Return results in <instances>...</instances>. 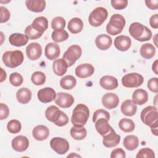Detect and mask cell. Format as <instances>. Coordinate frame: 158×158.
Wrapping results in <instances>:
<instances>
[{
	"label": "cell",
	"instance_id": "cell-1",
	"mask_svg": "<svg viewBox=\"0 0 158 158\" xmlns=\"http://www.w3.org/2000/svg\"><path fill=\"white\" fill-rule=\"evenodd\" d=\"M45 117L48 120L54 123L58 127L65 126L69 122V117L67 114L55 106H49L46 109Z\"/></svg>",
	"mask_w": 158,
	"mask_h": 158
},
{
	"label": "cell",
	"instance_id": "cell-2",
	"mask_svg": "<svg viewBox=\"0 0 158 158\" xmlns=\"http://www.w3.org/2000/svg\"><path fill=\"white\" fill-rule=\"evenodd\" d=\"M89 116L88 107L83 104H78L73 110L71 122L73 126L83 127L86 123Z\"/></svg>",
	"mask_w": 158,
	"mask_h": 158
},
{
	"label": "cell",
	"instance_id": "cell-3",
	"mask_svg": "<svg viewBox=\"0 0 158 158\" xmlns=\"http://www.w3.org/2000/svg\"><path fill=\"white\" fill-rule=\"evenodd\" d=\"M2 59L6 67L14 69L22 64L24 57L21 51H7L3 54Z\"/></svg>",
	"mask_w": 158,
	"mask_h": 158
},
{
	"label": "cell",
	"instance_id": "cell-4",
	"mask_svg": "<svg viewBox=\"0 0 158 158\" xmlns=\"http://www.w3.org/2000/svg\"><path fill=\"white\" fill-rule=\"evenodd\" d=\"M125 23L126 22L123 16L115 14L111 16L109 22L106 25V31L110 35H118L122 31Z\"/></svg>",
	"mask_w": 158,
	"mask_h": 158
},
{
	"label": "cell",
	"instance_id": "cell-5",
	"mask_svg": "<svg viewBox=\"0 0 158 158\" xmlns=\"http://www.w3.org/2000/svg\"><path fill=\"white\" fill-rule=\"evenodd\" d=\"M107 16L108 12L106 9L102 7H98L93 10L90 13L88 17V22L92 27H98L105 22Z\"/></svg>",
	"mask_w": 158,
	"mask_h": 158
},
{
	"label": "cell",
	"instance_id": "cell-6",
	"mask_svg": "<svg viewBox=\"0 0 158 158\" xmlns=\"http://www.w3.org/2000/svg\"><path fill=\"white\" fill-rule=\"evenodd\" d=\"M82 54L81 48L77 44L70 46L64 53L62 59L66 62L68 67L72 66Z\"/></svg>",
	"mask_w": 158,
	"mask_h": 158
},
{
	"label": "cell",
	"instance_id": "cell-7",
	"mask_svg": "<svg viewBox=\"0 0 158 158\" xmlns=\"http://www.w3.org/2000/svg\"><path fill=\"white\" fill-rule=\"evenodd\" d=\"M141 121L145 125L151 127L155 122H157V109L155 106H149L144 108L140 114Z\"/></svg>",
	"mask_w": 158,
	"mask_h": 158
},
{
	"label": "cell",
	"instance_id": "cell-8",
	"mask_svg": "<svg viewBox=\"0 0 158 158\" xmlns=\"http://www.w3.org/2000/svg\"><path fill=\"white\" fill-rule=\"evenodd\" d=\"M143 77L136 72L127 73L122 78V85L126 88H138L143 83Z\"/></svg>",
	"mask_w": 158,
	"mask_h": 158
},
{
	"label": "cell",
	"instance_id": "cell-9",
	"mask_svg": "<svg viewBox=\"0 0 158 158\" xmlns=\"http://www.w3.org/2000/svg\"><path fill=\"white\" fill-rule=\"evenodd\" d=\"M50 146L58 154H64L69 149V143L67 139L60 137H54L50 141Z\"/></svg>",
	"mask_w": 158,
	"mask_h": 158
},
{
	"label": "cell",
	"instance_id": "cell-10",
	"mask_svg": "<svg viewBox=\"0 0 158 158\" xmlns=\"http://www.w3.org/2000/svg\"><path fill=\"white\" fill-rule=\"evenodd\" d=\"M55 103L60 107L69 108L74 103V98L69 93L59 92L56 94Z\"/></svg>",
	"mask_w": 158,
	"mask_h": 158
},
{
	"label": "cell",
	"instance_id": "cell-11",
	"mask_svg": "<svg viewBox=\"0 0 158 158\" xmlns=\"http://www.w3.org/2000/svg\"><path fill=\"white\" fill-rule=\"evenodd\" d=\"M102 137V144L106 148H112L116 146L119 144L121 139L120 136L117 134L112 128L108 133Z\"/></svg>",
	"mask_w": 158,
	"mask_h": 158
},
{
	"label": "cell",
	"instance_id": "cell-12",
	"mask_svg": "<svg viewBox=\"0 0 158 158\" xmlns=\"http://www.w3.org/2000/svg\"><path fill=\"white\" fill-rule=\"evenodd\" d=\"M39 101L43 103L46 104L54 101L56 97L55 90L50 87H46L40 89L37 93Z\"/></svg>",
	"mask_w": 158,
	"mask_h": 158
},
{
	"label": "cell",
	"instance_id": "cell-13",
	"mask_svg": "<svg viewBox=\"0 0 158 158\" xmlns=\"http://www.w3.org/2000/svg\"><path fill=\"white\" fill-rule=\"evenodd\" d=\"M94 72V67L89 63L81 64L78 65L75 70L77 77L80 78H86L91 77Z\"/></svg>",
	"mask_w": 158,
	"mask_h": 158
},
{
	"label": "cell",
	"instance_id": "cell-14",
	"mask_svg": "<svg viewBox=\"0 0 158 158\" xmlns=\"http://www.w3.org/2000/svg\"><path fill=\"white\" fill-rule=\"evenodd\" d=\"M11 145L14 150L21 152L27 149L29 146V141L26 136L19 135L12 140Z\"/></svg>",
	"mask_w": 158,
	"mask_h": 158
},
{
	"label": "cell",
	"instance_id": "cell-15",
	"mask_svg": "<svg viewBox=\"0 0 158 158\" xmlns=\"http://www.w3.org/2000/svg\"><path fill=\"white\" fill-rule=\"evenodd\" d=\"M147 27L139 22L132 23L129 27L128 31L130 35L136 40L140 41L143 36Z\"/></svg>",
	"mask_w": 158,
	"mask_h": 158
},
{
	"label": "cell",
	"instance_id": "cell-16",
	"mask_svg": "<svg viewBox=\"0 0 158 158\" xmlns=\"http://www.w3.org/2000/svg\"><path fill=\"white\" fill-rule=\"evenodd\" d=\"M26 54L31 60L38 59L42 54L41 46L38 43H31L26 48Z\"/></svg>",
	"mask_w": 158,
	"mask_h": 158
},
{
	"label": "cell",
	"instance_id": "cell-17",
	"mask_svg": "<svg viewBox=\"0 0 158 158\" xmlns=\"http://www.w3.org/2000/svg\"><path fill=\"white\" fill-rule=\"evenodd\" d=\"M118 103L119 98L115 93H107L102 98V104L107 109H114L117 107Z\"/></svg>",
	"mask_w": 158,
	"mask_h": 158
},
{
	"label": "cell",
	"instance_id": "cell-18",
	"mask_svg": "<svg viewBox=\"0 0 158 158\" xmlns=\"http://www.w3.org/2000/svg\"><path fill=\"white\" fill-rule=\"evenodd\" d=\"M114 44L115 48L118 51H126L130 48L131 40L128 36L120 35L115 38Z\"/></svg>",
	"mask_w": 158,
	"mask_h": 158
},
{
	"label": "cell",
	"instance_id": "cell-19",
	"mask_svg": "<svg viewBox=\"0 0 158 158\" xmlns=\"http://www.w3.org/2000/svg\"><path fill=\"white\" fill-rule=\"evenodd\" d=\"M44 54L49 60H53L56 59L60 55L59 46L54 42L47 44L44 49Z\"/></svg>",
	"mask_w": 158,
	"mask_h": 158
},
{
	"label": "cell",
	"instance_id": "cell-20",
	"mask_svg": "<svg viewBox=\"0 0 158 158\" xmlns=\"http://www.w3.org/2000/svg\"><path fill=\"white\" fill-rule=\"evenodd\" d=\"M101 86L106 90H112L116 89L118 86L117 79L111 75H105L99 80Z\"/></svg>",
	"mask_w": 158,
	"mask_h": 158
},
{
	"label": "cell",
	"instance_id": "cell-21",
	"mask_svg": "<svg viewBox=\"0 0 158 158\" xmlns=\"http://www.w3.org/2000/svg\"><path fill=\"white\" fill-rule=\"evenodd\" d=\"M112 40L111 37L106 34L99 35L95 39V44L97 48L102 51L108 49L112 45Z\"/></svg>",
	"mask_w": 158,
	"mask_h": 158
},
{
	"label": "cell",
	"instance_id": "cell-22",
	"mask_svg": "<svg viewBox=\"0 0 158 158\" xmlns=\"http://www.w3.org/2000/svg\"><path fill=\"white\" fill-rule=\"evenodd\" d=\"M28 37L25 34L14 33L11 34L9 37V42L12 46L20 47L25 46L28 41Z\"/></svg>",
	"mask_w": 158,
	"mask_h": 158
},
{
	"label": "cell",
	"instance_id": "cell-23",
	"mask_svg": "<svg viewBox=\"0 0 158 158\" xmlns=\"http://www.w3.org/2000/svg\"><path fill=\"white\" fill-rule=\"evenodd\" d=\"M33 138L37 141H43L49 135V130L46 126L43 125H36L32 130Z\"/></svg>",
	"mask_w": 158,
	"mask_h": 158
},
{
	"label": "cell",
	"instance_id": "cell-24",
	"mask_svg": "<svg viewBox=\"0 0 158 158\" xmlns=\"http://www.w3.org/2000/svg\"><path fill=\"white\" fill-rule=\"evenodd\" d=\"M120 109L123 115L131 117L136 114L137 110V106L132 100L127 99L122 103Z\"/></svg>",
	"mask_w": 158,
	"mask_h": 158
},
{
	"label": "cell",
	"instance_id": "cell-25",
	"mask_svg": "<svg viewBox=\"0 0 158 158\" xmlns=\"http://www.w3.org/2000/svg\"><path fill=\"white\" fill-rule=\"evenodd\" d=\"M25 4L27 9L33 12H41L46 7V1L43 0H27Z\"/></svg>",
	"mask_w": 158,
	"mask_h": 158
},
{
	"label": "cell",
	"instance_id": "cell-26",
	"mask_svg": "<svg viewBox=\"0 0 158 158\" xmlns=\"http://www.w3.org/2000/svg\"><path fill=\"white\" fill-rule=\"evenodd\" d=\"M95 128L98 133L102 136L108 133L112 129L109 123V120L104 118H101L95 122Z\"/></svg>",
	"mask_w": 158,
	"mask_h": 158
},
{
	"label": "cell",
	"instance_id": "cell-27",
	"mask_svg": "<svg viewBox=\"0 0 158 158\" xmlns=\"http://www.w3.org/2000/svg\"><path fill=\"white\" fill-rule=\"evenodd\" d=\"M148 100V94L147 91L143 89H136L132 94V101L138 105H143Z\"/></svg>",
	"mask_w": 158,
	"mask_h": 158
},
{
	"label": "cell",
	"instance_id": "cell-28",
	"mask_svg": "<svg viewBox=\"0 0 158 158\" xmlns=\"http://www.w3.org/2000/svg\"><path fill=\"white\" fill-rule=\"evenodd\" d=\"M68 67L66 62L63 59H56L52 63L53 72L57 76L64 75L66 73Z\"/></svg>",
	"mask_w": 158,
	"mask_h": 158
},
{
	"label": "cell",
	"instance_id": "cell-29",
	"mask_svg": "<svg viewBox=\"0 0 158 158\" xmlns=\"http://www.w3.org/2000/svg\"><path fill=\"white\" fill-rule=\"evenodd\" d=\"M31 91L27 88H21L16 93L18 102L22 104L28 103L31 99Z\"/></svg>",
	"mask_w": 158,
	"mask_h": 158
},
{
	"label": "cell",
	"instance_id": "cell-30",
	"mask_svg": "<svg viewBox=\"0 0 158 158\" xmlns=\"http://www.w3.org/2000/svg\"><path fill=\"white\" fill-rule=\"evenodd\" d=\"M31 25L36 31L43 33L48 27V20L45 17L40 16L33 20Z\"/></svg>",
	"mask_w": 158,
	"mask_h": 158
},
{
	"label": "cell",
	"instance_id": "cell-31",
	"mask_svg": "<svg viewBox=\"0 0 158 158\" xmlns=\"http://www.w3.org/2000/svg\"><path fill=\"white\" fill-rule=\"evenodd\" d=\"M68 30L73 34H77L81 31L83 28V21L78 17H74L70 19L68 23Z\"/></svg>",
	"mask_w": 158,
	"mask_h": 158
},
{
	"label": "cell",
	"instance_id": "cell-32",
	"mask_svg": "<svg viewBox=\"0 0 158 158\" xmlns=\"http://www.w3.org/2000/svg\"><path fill=\"white\" fill-rule=\"evenodd\" d=\"M140 54L146 59L152 58L156 54V48L151 43H144L140 48Z\"/></svg>",
	"mask_w": 158,
	"mask_h": 158
},
{
	"label": "cell",
	"instance_id": "cell-33",
	"mask_svg": "<svg viewBox=\"0 0 158 158\" xmlns=\"http://www.w3.org/2000/svg\"><path fill=\"white\" fill-rule=\"evenodd\" d=\"M123 146L128 151L136 149L139 145V140L135 135H128L125 137L123 142Z\"/></svg>",
	"mask_w": 158,
	"mask_h": 158
},
{
	"label": "cell",
	"instance_id": "cell-34",
	"mask_svg": "<svg viewBox=\"0 0 158 158\" xmlns=\"http://www.w3.org/2000/svg\"><path fill=\"white\" fill-rule=\"evenodd\" d=\"M70 136L75 140H82L87 135V131L83 127L73 126L70 130Z\"/></svg>",
	"mask_w": 158,
	"mask_h": 158
},
{
	"label": "cell",
	"instance_id": "cell-35",
	"mask_svg": "<svg viewBox=\"0 0 158 158\" xmlns=\"http://www.w3.org/2000/svg\"><path fill=\"white\" fill-rule=\"evenodd\" d=\"M77 84L76 78L72 75H65L60 80V86L64 89H72Z\"/></svg>",
	"mask_w": 158,
	"mask_h": 158
},
{
	"label": "cell",
	"instance_id": "cell-36",
	"mask_svg": "<svg viewBox=\"0 0 158 158\" xmlns=\"http://www.w3.org/2000/svg\"><path fill=\"white\" fill-rule=\"evenodd\" d=\"M119 128L125 133L131 132L135 130V125L134 122L127 118H122L118 122Z\"/></svg>",
	"mask_w": 158,
	"mask_h": 158
},
{
	"label": "cell",
	"instance_id": "cell-37",
	"mask_svg": "<svg viewBox=\"0 0 158 158\" xmlns=\"http://www.w3.org/2000/svg\"><path fill=\"white\" fill-rule=\"evenodd\" d=\"M69 38V34L64 30H54L51 34L52 40L56 43H60L65 41Z\"/></svg>",
	"mask_w": 158,
	"mask_h": 158
},
{
	"label": "cell",
	"instance_id": "cell-38",
	"mask_svg": "<svg viewBox=\"0 0 158 158\" xmlns=\"http://www.w3.org/2000/svg\"><path fill=\"white\" fill-rule=\"evenodd\" d=\"M31 80L32 83L36 86H40L44 84L46 81L45 74L40 71L35 72L31 77Z\"/></svg>",
	"mask_w": 158,
	"mask_h": 158
},
{
	"label": "cell",
	"instance_id": "cell-39",
	"mask_svg": "<svg viewBox=\"0 0 158 158\" xmlns=\"http://www.w3.org/2000/svg\"><path fill=\"white\" fill-rule=\"evenodd\" d=\"M22 128V125L20 121L16 119L10 120L7 124V129L8 131L12 134L18 133L20 131Z\"/></svg>",
	"mask_w": 158,
	"mask_h": 158
},
{
	"label": "cell",
	"instance_id": "cell-40",
	"mask_svg": "<svg viewBox=\"0 0 158 158\" xmlns=\"http://www.w3.org/2000/svg\"><path fill=\"white\" fill-rule=\"evenodd\" d=\"M65 25V20L62 17H56L51 21V27L54 30H64Z\"/></svg>",
	"mask_w": 158,
	"mask_h": 158
},
{
	"label": "cell",
	"instance_id": "cell-41",
	"mask_svg": "<svg viewBox=\"0 0 158 158\" xmlns=\"http://www.w3.org/2000/svg\"><path fill=\"white\" fill-rule=\"evenodd\" d=\"M23 81V77L17 72H13L10 75L9 82L14 86H20Z\"/></svg>",
	"mask_w": 158,
	"mask_h": 158
},
{
	"label": "cell",
	"instance_id": "cell-42",
	"mask_svg": "<svg viewBox=\"0 0 158 158\" xmlns=\"http://www.w3.org/2000/svg\"><path fill=\"white\" fill-rule=\"evenodd\" d=\"M25 34L28 37L30 40H36L40 38L43 33H41L34 29L31 25L27 26L25 29Z\"/></svg>",
	"mask_w": 158,
	"mask_h": 158
},
{
	"label": "cell",
	"instance_id": "cell-43",
	"mask_svg": "<svg viewBox=\"0 0 158 158\" xmlns=\"http://www.w3.org/2000/svg\"><path fill=\"white\" fill-rule=\"evenodd\" d=\"M136 158H154L155 154L153 150L148 148H144L141 149L136 156Z\"/></svg>",
	"mask_w": 158,
	"mask_h": 158
},
{
	"label": "cell",
	"instance_id": "cell-44",
	"mask_svg": "<svg viewBox=\"0 0 158 158\" xmlns=\"http://www.w3.org/2000/svg\"><path fill=\"white\" fill-rule=\"evenodd\" d=\"M101 118H104L107 120H109L110 114L107 110L104 109H98L94 112L93 115V122L95 123L98 119Z\"/></svg>",
	"mask_w": 158,
	"mask_h": 158
},
{
	"label": "cell",
	"instance_id": "cell-45",
	"mask_svg": "<svg viewBox=\"0 0 158 158\" xmlns=\"http://www.w3.org/2000/svg\"><path fill=\"white\" fill-rule=\"evenodd\" d=\"M112 7L117 10H122L128 5L127 0H112L110 1Z\"/></svg>",
	"mask_w": 158,
	"mask_h": 158
},
{
	"label": "cell",
	"instance_id": "cell-46",
	"mask_svg": "<svg viewBox=\"0 0 158 158\" xmlns=\"http://www.w3.org/2000/svg\"><path fill=\"white\" fill-rule=\"evenodd\" d=\"M157 81L158 78L157 77H153L150 78L148 81L147 86L148 89L155 93H157L158 92V87H157Z\"/></svg>",
	"mask_w": 158,
	"mask_h": 158
},
{
	"label": "cell",
	"instance_id": "cell-47",
	"mask_svg": "<svg viewBox=\"0 0 158 158\" xmlns=\"http://www.w3.org/2000/svg\"><path fill=\"white\" fill-rule=\"evenodd\" d=\"M0 11H1V20L0 22L1 23L7 22L10 17V14L9 10L4 7V6H1L0 7Z\"/></svg>",
	"mask_w": 158,
	"mask_h": 158
},
{
	"label": "cell",
	"instance_id": "cell-48",
	"mask_svg": "<svg viewBox=\"0 0 158 158\" xmlns=\"http://www.w3.org/2000/svg\"><path fill=\"white\" fill-rule=\"evenodd\" d=\"M110 157L111 158H125L126 154L122 148H115L112 151Z\"/></svg>",
	"mask_w": 158,
	"mask_h": 158
},
{
	"label": "cell",
	"instance_id": "cell-49",
	"mask_svg": "<svg viewBox=\"0 0 158 158\" xmlns=\"http://www.w3.org/2000/svg\"><path fill=\"white\" fill-rule=\"evenodd\" d=\"M9 115V109L8 106L3 103L0 104V119L4 120L7 118Z\"/></svg>",
	"mask_w": 158,
	"mask_h": 158
},
{
	"label": "cell",
	"instance_id": "cell-50",
	"mask_svg": "<svg viewBox=\"0 0 158 158\" xmlns=\"http://www.w3.org/2000/svg\"><path fill=\"white\" fill-rule=\"evenodd\" d=\"M149 24L154 29L158 28V14H156L152 15L149 19Z\"/></svg>",
	"mask_w": 158,
	"mask_h": 158
},
{
	"label": "cell",
	"instance_id": "cell-51",
	"mask_svg": "<svg viewBox=\"0 0 158 158\" xmlns=\"http://www.w3.org/2000/svg\"><path fill=\"white\" fill-rule=\"evenodd\" d=\"M146 6L151 10H156L158 9V1L157 0H146L145 1Z\"/></svg>",
	"mask_w": 158,
	"mask_h": 158
},
{
	"label": "cell",
	"instance_id": "cell-52",
	"mask_svg": "<svg viewBox=\"0 0 158 158\" xmlns=\"http://www.w3.org/2000/svg\"><path fill=\"white\" fill-rule=\"evenodd\" d=\"M158 122H155L153 125H152L150 128H151V132L152 133V134H154L155 136H157V128H158Z\"/></svg>",
	"mask_w": 158,
	"mask_h": 158
},
{
	"label": "cell",
	"instance_id": "cell-53",
	"mask_svg": "<svg viewBox=\"0 0 158 158\" xmlns=\"http://www.w3.org/2000/svg\"><path fill=\"white\" fill-rule=\"evenodd\" d=\"M152 69L153 70V72L156 74L157 75L158 74V72H157V60H156L153 64H152Z\"/></svg>",
	"mask_w": 158,
	"mask_h": 158
},
{
	"label": "cell",
	"instance_id": "cell-54",
	"mask_svg": "<svg viewBox=\"0 0 158 158\" xmlns=\"http://www.w3.org/2000/svg\"><path fill=\"white\" fill-rule=\"evenodd\" d=\"M1 73H2V75H1V82H2L6 78V73L3 70L2 68H1Z\"/></svg>",
	"mask_w": 158,
	"mask_h": 158
},
{
	"label": "cell",
	"instance_id": "cell-55",
	"mask_svg": "<svg viewBox=\"0 0 158 158\" xmlns=\"http://www.w3.org/2000/svg\"><path fill=\"white\" fill-rule=\"evenodd\" d=\"M80 157L81 156H80V155H78V154H77V153H74V152H72L70 155H69V156H67V157Z\"/></svg>",
	"mask_w": 158,
	"mask_h": 158
}]
</instances>
